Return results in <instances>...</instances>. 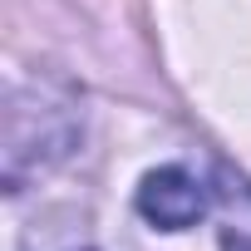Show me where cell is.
Wrapping results in <instances>:
<instances>
[{
  "label": "cell",
  "instance_id": "cell-2",
  "mask_svg": "<svg viewBox=\"0 0 251 251\" xmlns=\"http://www.w3.org/2000/svg\"><path fill=\"white\" fill-rule=\"evenodd\" d=\"M207 207H212V192H207L187 168H177V163L153 168V173L138 182V212H143L153 226H163V231H187V226H197V222L207 217Z\"/></svg>",
  "mask_w": 251,
  "mask_h": 251
},
{
  "label": "cell",
  "instance_id": "cell-4",
  "mask_svg": "<svg viewBox=\"0 0 251 251\" xmlns=\"http://www.w3.org/2000/svg\"><path fill=\"white\" fill-rule=\"evenodd\" d=\"M212 202L222 222V251H251V177L231 163L212 168Z\"/></svg>",
  "mask_w": 251,
  "mask_h": 251
},
{
  "label": "cell",
  "instance_id": "cell-1",
  "mask_svg": "<svg viewBox=\"0 0 251 251\" xmlns=\"http://www.w3.org/2000/svg\"><path fill=\"white\" fill-rule=\"evenodd\" d=\"M84 138V103L69 84L25 79L5 89V138H0V177L5 192H25L30 177L54 173Z\"/></svg>",
  "mask_w": 251,
  "mask_h": 251
},
{
  "label": "cell",
  "instance_id": "cell-3",
  "mask_svg": "<svg viewBox=\"0 0 251 251\" xmlns=\"http://www.w3.org/2000/svg\"><path fill=\"white\" fill-rule=\"evenodd\" d=\"M20 251H123V246H113L84 207H50L30 217Z\"/></svg>",
  "mask_w": 251,
  "mask_h": 251
}]
</instances>
